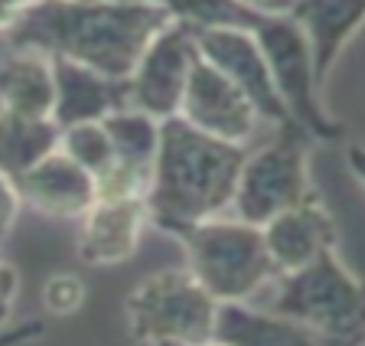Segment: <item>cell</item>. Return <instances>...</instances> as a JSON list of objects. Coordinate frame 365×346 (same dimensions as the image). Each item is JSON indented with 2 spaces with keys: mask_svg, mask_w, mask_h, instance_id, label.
Segmentation results:
<instances>
[{
  "mask_svg": "<svg viewBox=\"0 0 365 346\" xmlns=\"http://www.w3.org/2000/svg\"><path fill=\"white\" fill-rule=\"evenodd\" d=\"M108 138H111L114 157L118 161L137 163V167H153L160 147V121L137 108H118L108 118H101Z\"/></svg>",
  "mask_w": 365,
  "mask_h": 346,
  "instance_id": "cell-19",
  "label": "cell"
},
{
  "mask_svg": "<svg viewBox=\"0 0 365 346\" xmlns=\"http://www.w3.org/2000/svg\"><path fill=\"white\" fill-rule=\"evenodd\" d=\"M85 294L88 291H85L82 278L62 271V275H53L43 285V304L53 317H72L85 307Z\"/></svg>",
  "mask_w": 365,
  "mask_h": 346,
  "instance_id": "cell-22",
  "label": "cell"
},
{
  "mask_svg": "<svg viewBox=\"0 0 365 346\" xmlns=\"http://www.w3.org/2000/svg\"><path fill=\"white\" fill-rule=\"evenodd\" d=\"M310 144V134L290 124V128H277V138L267 147L248 151L242 173H238L235 200H232L235 219L264 225L287 209L319 200L310 170H307Z\"/></svg>",
  "mask_w": 365,
  "mask_h": 346,
  "instance_id": "cell-6",
  "label": "cell"
},
{
  "mask_svg": "<svg viewBox=\"0 0 365 346\" xmlns=\"http://www.w3.org/2000/svg\"><path fill=\"white\" fill-rule=\"evenodd\" d=\"M46 337V320H26L20 327H4L0 330V346H26Z\"/></svg>",
  "mask_w": 365,
  "mask_h": 346,
  "instance_id": "cell-26",
  "label": "cell"
},
{
  "mask_svg": "<svg viewBox=\"0 0 365 346\" xmlns=\"http://www.w3.org/2000/svg\"><path fill=\"white\" fill-rule=\"evenodd\" d=\"M186 124H192L196 131L219 138L225 144H245L255 138L261 124L258 108L248 101V95L238 88L225 72H219L212 62H205L199 56V62L192 66L190 85L182 95L180 115Z\"/></svg>",
  "mask_w": 365,
  "mask_h": 346,
  "instance_id": "cell-9",
  "label": "cell"
},
{
  "mask_svg": "<svg viewBox=\"0 0 365 346\" xmlns=\"http://www.w3.org/2000/svg\"><path fill=\"white\" fill-rule=\"evenodd\" d=\"M196 46L205 62H212L215 69L225 72L248 95V101L258 108L261 121H271L274 128H290L294 124L277 88H274L271 69H267L264 53H261L258 39H255L251 30H242V26L196 30Z\"/></svg>",
  "mask_w": 365,
  "mask_h": 346,
  "instance_id": "cell-10",
  "label": "cell"
},
{
  "mask_svg": "<svg viewBox=\"0 0 365 346\" xmlns=\"http://www.w3.org/2000/svg\"><path fill=\"white\" fill-rule=\"evenodd\" d=\"M205 346H222V343H219V340H212V343H205Z\"/></svg>",
  "mask_w": 365,
  "mask_h": 346,
  "instance_id": "cell-30",
  "label": "cell"
},
{
  "mask_svg": "<svg viewBox=\"0 0 365 346\" xmlns=\"http://www.w3.org/2000/svg\"><path fill=\"white\" fill-rule=\"evenodd\" d=\"M16 294H20V271L0 255V330L10 323V314H14Z\"/></svg>",
  "mask_w": 365,
  "mask_h": 346,
  "instance_id": "cell-24",
  "label": "cell"
},
{
  "mask_svg": "<svg viewBox=\"0 0 365 346\" xmlns=\"http://www.w3.org/2000/svg\"><path fill=\"white\" fill-rule=\"evenodd\" d=\"M53 59L30 49H10L0 59V111L20 118H53Z\"/></svg>",
  "mask_w": 365,
  "mask_h": 346,
  "instance_id": "cell-17",
  "label": "cell"
},
{
  "mask_svg": "<svg viewBox=\"0 0 365 346\" xmlns=\"http://www.w3.org/2000/svg\"><path fill=\"white\" fill-rule=\"evenodd\" d=\"M153 183V167L118 161L114 157L95 177V200H147Z\"/></svg>",
  "mask_w": 365,
  "mask_h": 346,
  "instance_id": "cell-21",
  "label": "cell"
},
{
  "mask_svg": "<svg viewBox=\"0 0 365 346\" xmlns=\"http://www.w3.org/2000/svg\"><path fill=\"white\" fill-rule=\"evenodd\" d=\"M219 300L190 268L147 275L124 300L128 330L140 346H205L215 340Z\"/></svg>",
  "mask_w": 365,
  "mask_h": 346,
  "instance_id": "cell-5",
  "label": "cell"
},
{
  "mask_svg": "<svg viewBox=\"0 0 365 346\" xmlns=\"http://www.w3.org/2000/svg\"><path fill=\"white\" fill-rule=\"evenodd\" d=\"M56 105L53 121L62 128L101 121L118 108H128V78H111L68 59H53Z\"/></svg>",
  "mask_w": 365,
  "mask_h": 346,
  "instance_id": "cell-14",
  "label": "cell"
},
{
  "mask_svg": "<svg viewBox=\"0 0 365 346\" xmlns=\"http://www.w3.org/2000/svg\"><path fill=\"white\" fill-rule=\"evenodd\" d=\"M238 7L251 16H267V20H277V16H294L297 0H235Z\"/></svg>",
  "mask_w": 365,
  "mask_h": 346,
  "instance_id": "cell-25",
  "label": "cell"
},
{
  "mask_svg": "<svg viewBox=\"0 0 365 346\" xmlns=\"http://www.w3.org/2000/svg\"><path fill=\"white\" fill-rule=\"evenodd\" d=\"M196 62H199L196 30L173 16L150 39V46L144 49L134 72L128 76V105L157 118V121L176 118Z\"/></svg>",
  "mask_w": 365,
  "mask_h": 346,
  "instance_id": "cell-8",
  "label": "cell"
},
{
  "mask_svg": "<svg viewBox=\"0 0 365 346\" xmlns=\"http://www.w3.org/2000/svg\"><path fill=\"white\" fill-rule=\"evenodd\" d=\"M39 0H0V36H7Z\"/></svg>",
  "mask_w": 365,
  "mask_h": 346,
  "instance_id": "cell-27",
  "label": "cell"
},
{
  "mask_svg": "<svg viewBox=\"0 0 365 346\" xmlns=\"http://www.w3.org/2000/svg\"><path fill=\"white\" fill-rule=\"evenodd\" d=\"M248 30L255 33L261 53H264L274 88L281 95L290 121L300 131L310 134L313 141L336 144V141L346 138V128L339 121H333L329 111L323 108V101H319L323 85L317 78L310 39H307V33L300 30L294 16H277V20L258 16Z\"/></svg>",
  "mask_w": 365,
  "mask_h": 346,
  "instance_id": "cell-7",
  "label": "cell"
},
{
  "mask_svg": "<svg viewBox=\"0 0 365 346\" xmlns=\"http://www.w3.org/2000/svg\"><path fill=\"white\" fill-rule=\"evenodd\" d=\"M153 4H163V7H170V0H153Z\"/></svg>",
  "mask_w": 365,
  "mask_h": 346,
  "instance_id": "cell-29",
  "label": "cell"
},
{
  "mask_svg": "<svg viewBox=\"0 0 365 346\" xmlns=\"http://www.w3.org/2000/svg\"><path fill=\"white\" fill-rule=\"evenodd\" d=\"M261 232H264V245L277 275L304 268V265L317 262L319 255L339 248V229H336L329 209L323 206V200L304 203V206L274 215L271 223L261 225Z\"/></svg>",
  "mask_w": 365,
  "mask_h": 346,
  "instance_id": "cell-12",
  "label": "cell"
},
{
  "mask_svg": "<svg viewBox=\"0 0 365 346\" xmlns=\"http://www.w3.org/2000/svg\"><path fill=\"white\" fill-rule=\"evenodd\" d=\"M170 7L153 0H39L7 33L10 49L68 59L111 78H128L163 26Z\"/></svg>",
  "mask_w": 365,
  "mask_h": 346,
  "instance_id": "cell-1",
  "label": "cell"
},
{
  "mask_svg": "<svg viewBox=\"0 0 365 346\" xmlns=\"http://www.w3.org/2000/svg\"><path fill=\"white\" fill-rule=\"evenodd\" d=\"M215 340L222 346H339L304 323L248 304H222Z\"/></svg>",
  "mask_w": 365,
  "mask_h": 346,
  "instance_id": "cell-16",
  "label": "cell"
},
{
  "mask_svg": "<svg viewBox=\"0 0 365 346\" xmlns=\"http://www.w3.org/2000/svg\"><path fill=\"white\" fill-rule=\"evenodd\" d=\"M245 157H248L245 144L209 138L182 118L160 121L153 183L147 193L150 225L176 239L190 225L232 209Z\"/></svg>",
  "mask_w": 365,
  "mask_h": 346,
  "instance_id": "cell-2",
  "label": "cell"
},
{
  "mask_svg": "<svg viewBox=\"0 0 365 346\" xmlns=\"http://www.w3.org/2000/svg\"><path fill=\"white\" fill-rule=\"evenodd\" d=\"M59 151L66 157L85 167L91 177H98L101 170L114 161V147L108 138L105 124L101 121H85V124H72L59 131Z\"/></svg>",
  "mask_w": 365,
  "mask_h": 346,
  "instance_id": "cell-20",
  "label": "cell"
},
{
  "mask_svg": "<svg viewBox=\"0 0 365 346\" xmlns=\"http://www.w3.org/2000/svg\"><path fill=\"white\" fill-rule=\"evenodd\" d=\"M78 223V258L91 268H108L137 252L150 213L147 200H95Z\"/></svg>",
  "mask_w": 365,
  "mask_h": 346,
  "instance_id": "cell-11",
  "label": "cell"
},
{
  "mask_svg": "<svg viewBox=\"0 0 365 346\" xmlns=\"http://www.w3.org/2000/svg\"><path fill=\"white\" fill-rule=\"evenodd\" d=\"M23 209V196L16 190V180H10L7 173H0V242L10 239L16 219Z\"/></svg>",
  "mask_w": 365,
  "mask_h": 346,
  "instance_id": "cell-23",
  "label": "cell"
},
{
  "mask_svg": "<svg viewBox=\"0 0 365 346\" xmlns=\"http://www.w3.org/2000/svg\"><path fill=\"white\" fill-rule=\"evenodd\" d=\"M59 147V124L53 118H20L0 111V173L23 177Z\"/></svg>",
  "mask_w": 365,
  "mask_h": 346,
  "instance_id": "cell-18",
  "label": "cell"
},
{
  "mask_svg": "<svg viewBox=\"0 0 365 346\" xmlns=\"http://www.w3.org/2000/svg\"><path fill=\"white\" fill-rule=\"evenodd\" d=\"M23 203L53 219H82L95 206V177L56 147L49 157L16 177Z\"/></svg>",
  "mask_w": 365,
  "mask_h": 346,
  "instance_id": "cell-13",
  "label": "cell"
},
{
  "mask_svg": "<svg viewBox=\"0 0 365 346\" xmlns=\"http://www.w3.org/2000/svg\"><path fill=\"white\" fill-rule=\"evenodd\" d=\"M271 310L339 346L365 343V285L342 265L339 252L274 278Z\"/></svg>",
  "mask_w": 365,
  "mask_h": 346,
  "instance_id": "cell-4",
  "label": "cell"
},
{
  "mask_svg": "<svg viewBox=\"0 0 365 346\" xmlns=\"http://www.w3.org/2000/svg\"><path fill=\"white\" fill-rule=\"evenodd\" d=\"M294 20L310 39L319 85H327L342 49L365 26V0H297Z\"/></svg>",
  "mask_w": 365,
  "mask_h": 346,
  "instance_id": "cell-15",
  "label": "cell"
},
{
  "mask_svg": "<svg viewBox=\"0 0 365 346\" xmlns=\"http://www.w3.org/2000/svg\"><path fill=\"white\" fill-rule=\"evenodd\" d=\"M346 161H349L356 180L365 186V147L362 144H349V151H346Z\"/></svg>",
  "mask_w": 365,
  "mask_h": 346,
  "instance_id": "cell-28",
  "label": "cell"
},
{
  "mask_svg": "<svg viewBox=\"0 0 365 346\" xmlns=\"http://www.w3.org/2000/svg\"><path fill=\"white\" fill-rule=\"evenodd\" d=\"M186 268L219 304H245L277 278L261 225L242 219H205L176 235Z\"/></svg>",
  "mask_w": 365,
  "mask_h": 346,
  "instance_id": "cell-3",
  "label": "cell"
}]
</instances>
